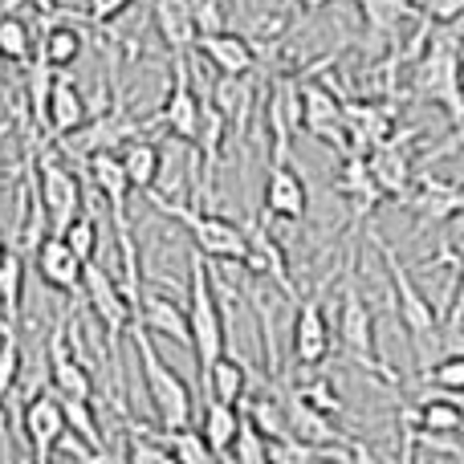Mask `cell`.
Listing matches in <instances>:
<instances>
[{
	"mask_svg": "<svg viewBox=\"0 0 464 464\" xmlns=\"http://www.w3.org/2000/svg\"><path fill=\"white\" fill-rule=\"evenodd\" d=\"M130 326H135V322H130ZM130 346H135V354H139L143 387H147V400H151V411H155V420H160V428H184V424H192V416H196L192 387H188L184 379H179L176 371H171L168 362L160 359L151 334H147L143 326H135V330H130Z\"/></svg>",
	"mask_w": 464,
	"mask_h": 464,
	"instance_id": "6da1fadb",
	"label": "cell"
},
{
	"mask_svg": "<svg viewBox=\"0 0 464 464\" xmlns=\"http://www.w3.org/2000/svg\"><path fill=\"white\" fill-rule=\"evenodd\" d=\"M188 351L196 354V367H208L220 351H225V318H220V302L217 289H212L208 265H204V253L192 248L188 253Z\"/></svg>",
	"mask_w": 464,
	"mask_h": 464,
	"instance_id": "7a4b0ae2",
	"label": "cell"
},
{
	"mask_svg": "<svg viewBox=\"0 0 464 464\" xmlns=\"http://www.w3.org/2000/svg\"><path fill=\"white\" fill-rule=\"evenodd\" d=\"M440 37H432V45L424 49L416 73V98L444 106L452 119V130H460L464 119V102H460V41H457V24H440Z\"/></svg>",
	"mask_w": 464,
	"mask_h": 464,
	"instance_id": "3957f363",
	"label": "cell"
},
{
	"mask_svg": "<svg viewBox=\"0 0 464 464\" xmlns=\"http://www.w3.org/2000/svg\"><path fill=\"white\" fill-rule=\"evenodd\" d=\"M78 294L90 302V310L98 314V322H102V330H106V354H111V371H114V395H122V334H127V326H130V305H127V297H122L114 273L102 269L94 256L82 261Z\"/></svg>",
	"mask_w": 464,
	"mask_h": 464,
	"instance_id": "277c9868",
	"label": "cell"
},
{
	"mask_svg": "<svg viewBox=\"0 0 464 464\" xmlns=\"http://www.w3.org/2000/svg\"><path fill=\"white\" fill-rule=\"evenodd\" d=\"M371 240H375L379 256H383V269H387V281H392V297H395V318L403 322V330H408L411 346H416V354L424 359V346L436 338V330H440V310H436L432 302H428L424 294H420V285L411 281V273L400 265V256H395V248L387 245L379 232H371Z\"/></svg>",
	"mask_w": 464,
	"mask_h": 464,
	"instance_id": "5b68a950",
	"label": "cell"
},
{
	"mask_svg": "<svg viewBox=\"0 0 464 464\" xmlns=\"http://www.w3.org/2000/svg\"><path fill=\"white\" fill-rule=\"evenodd\" d=\"M147 196H151V204L160 212H168L171 220H179V225L188 228V237L196 240V248H200L204 256H217V261H232L240 265L245 261V228L232 225L228 217H217V212H204V208H188V204L179 200H168V196H155L151 188H147Z\"/></svg>",
	"mask_w": 464,
	"mask_h": 464,
	"instance_id": "8992f818",
	"label": "cell"
},
{
	"mask_svg": "<svg viewBox=\"0 0 464 464\" xmlns=\"http://www.w3.org/2000/svg\"><path fill=\"white\" fill-rule=\"evenodd\" d=\"M334 334H338V346H343V354L354 362V367L371 371L379 383H395V375L383 367V359H379L375 318H371V305L362 302V294H359V285H354V277H346V285H343V305H338Z\"/></svg>",
	"mask_w": 464,
	"mask_h": 464,
	"instance_id": "52a82bcc",
	"label": "cell"
},
{
	"mask_svg": "<svg viewBox=\"0 0 464 464\" xmlns=\"http://www.w3.org/2000/svg\"><path fill=\"white\" fill-rule=\"evenodd\" d=\"M33 179H37L41 208H45V232H62L82 208H86V204H82L78 171L65 168V160L57 155V147H49V151L33 163Z\"/></svg>",
	"mask_w": 464,
	"mask_h": 464,
	"instance_id": "ba28073f",
	"label": "cell"
},
{
	"mask_svg": "<svg viewBox=\"0 0 464 464\" xmlns=\"http://www.w3.org/2000/svg\"><path fill=\"white\" fill-rule=\"evenodd\" d=\"M305 212H310V188L294 168V155H273L269 176H265V220L297 225L305 220Z\"/></svg>",
	"mask_w": 464,
	"mask_h": 464,
	"instance_id": "9c48e42d",
	"label": "cell"
},
{
	"mask_svg": "<svg viewBox=\"0 0 464 464\" xmlns=\"http://www.w3.org/2000/svg\"><path fill=\"white\" fill-rule=\"evenodd\" d=\"M65 432V416H62V400H57L53 387H41L24 400V411H21V440L29 444L33 460L45 464L53 457L57 440Z\"/></svg>",
	"mask_w": 464,
	"mask_h": 464,
	"instance_id": "30bf717a",
	"label": "cell"
},
{
	"mask_svg": "<svg viewBox=\"0 0 464 464\" xmlns=\"http://www.w3.org/2000/svg\"><path fill=\"white\" fill-rule=\"evenodd\" d=\"M297 130H305L318 143H334L338 151H346V127H343V102L334 90L305 82L297 90Z\"/></svg>",
	"mask_w": 464,
	"mask_h": 464,
	"instance_id": "8fae6325",
	"label": "cell"
},
{
	"mask_svg": "<svg viewBox=\"0 0 464 464\" xmlns=\"http://www.w3.org/2000/svg\"><path fill=\"white\" fill-rule=\"evenodd\" d=\"M160 122L171 130V139L192 143L196 139V122H200V98L192 90V49L188 53H171V90L168 102L160 111Z\"/></svg>",
	"mask_w": 464,
	"mask_h": 464,
	"instance_id": "7c38bea8",
	"label": "cell"
},
{
	"mask_svg": "<svg viewBox=\"0 0 464 464\" xmlns=\"http://www.w3.org/2000/svg\"><path fill=\"white\" fill-rule=\"evenodd\" d=\"M322 294H326V281L310 297H302L294 318V362L310 371L330 359V318H326V305H322Z\"/></svg>",
	"mask_w": 464,
	"mask_h": 464,
	"instance_id": "4fadbf2b",
	"label": "cell"
},
{
	"mask_svg": "<svg viewBox=\"0 0 464 464\" xmlns=\"http://www.w3.org/2000/svg\"><path fill=\"white\" fill-rule=\"evenodd\" d=\"M362 160H367V171L371 179H375V188L383 192V200H395L411 188V176H416V160H411L408 151V135H392L383 139V143L367 147L362 151Z\"/></svg>",
	"mask_w": 464,
	"mask_h": 464,
	"instance_id": "5bb4252c",
	"label": "cell"
},
{
	"mask_svg": "<svg viewBox=\"0 0 464 464\" xmlns=\"http://www.w3.org/2000/svg\"><path fill=\"white\" fill-rule=\"evenodd\" d=\"M411 212H420V225H457L460 208H464V192L460 184L440 176H411V188L403 192Z\"/></svg>",
	"mask_w": 464,
	"mask_h": 464,
	"instance_id": "9a60e30c",
	"label": "cell"
},
{
	"mask_svg": "<svg viewBox=\"0 0 464 464\" xmlns=\"http://www.w3.org/2000/svg\"><path fill=\"white\" fill-rule=\"evenodd\" d=\"M33 273H37L49 289H57V294H78L82 256L65 245V237L45 232V237L33 245Z\"/></svg>",
	"mask_w": 464,
	"mask_h": 464,
	"instance_id": "2e32d148",
	"label": "cell"
},
{
	"mask_svg": "<svg viewBox=\"0 0 464 464\" xmlns=\"http://www.w3.org/2000/svg\"><path fill=\"white\" fill-rule=\"evenodd\" d=\"M400 424L403 428H416V432H428V436H457L464 428L460 395L428 387V392L420 395L416 408H403L400 411Z\"/></svg>",
	"mask_w": 464,
	"mask_h": 464,
	"instance_id": "e0dca14e",
	"label": "cell"
},
{
	"mask_svg": "<svg viewBox=\"0 0 464 464\" xmlns=\"http://www.w3.org/2000/svg\"><path fill=\"white\" fill-rule=\"evenodd\" d=\"M245 240H248V248H245V261H240V265H245V269H253V273H261V277H273L281 294L297 302V285H294V277H289L285 248H281L277 240L269 237V228H265V217L256 220L253 228H245Z\"/></svg>",
	"mask_w": 464,
	"mask_h": 464,
	"instance_id": "ac0fdd59",
	"label": "cell"
},
{
	"mask_svg": "<svg viewBox=\"0 0 464 464\" xmlns=\"http://www.w3.org/2000/svg\"><path fill=\"white\" fill-rule=\"evenodd\" d=\"M192 45L200 49L204 57H208L212 70H217V73H253V65H256V49H253V41L240 37V33H228V29L196 33Z\"/></svg>",
	"mask_w": 464,
	"mask_h": 464,
	"instance_id": "d6986e66",
	"label": "cell"
},
{
	"mask_svg": "<svg viewBox=\"0 0 464 464\" xmlns=\"http://www.w3.org/2000/svg\"><path fill=\"white\" fill-rule=\"evenodd\" d=\"M86 168H90V179L98 184V192L106 196V204H111V220L114 228H127V196H130V184H127V171H122L119 163V151L114 147H102V151L86 155Z\"/></svg>",
	"mask_w": 464,
	"mask_h": 464,
	"instance_id": "ffe728a7",
	"label": "cell"
},
{
	"mask_svg": "<svg viewBox=\"0 0 464 464\" xmlns=\"http://www.w3.org/2000/svg\"><path fill=\"white\" fill-rule=\"evenodd\" d=\"M135 326H143L151 338H171V343L188 346V314L179 302H171V297L163 294H143L135 305Z\"/></svg>",
	"mask_w": 464,
	"mask_h": 464,
	"instance_id": "44dd1931",
	"label": "cell"
},
{
	"mask_svg": "<svg viewBox=\"0 0 464 464\" xmlns=\"http://www.w3.org/2000/svg\"><path fill=\"white\" fill-rule=\"evenodd\" d=\"M334 192L351 204L354 220H362L375 204H383V192H379L375 179H371L362 151H343V171H338V179H334Z\"/></svg>",
	"mask_w": 464,
	"mask_h": 464,
	"instance_id": "7402d4cb",
	"label": "cell"
},
{
	"mask_svg": "<svg viewBox=\"0 0 464 464\" xmlns=\"http://www.w3.org/2000/svg\"><path fill=\"white\" fill-rule=\"evenodd\" d=\"M208 102L220 111L225 127L240 135L245 122H248V114H253V82H248V73H220V78L212 82Z\"/></svg>",
	"mask_w": 464,
	"mask_h": 464,
	"instance_id": "603a6c76",
	"label": "cell"
},
{
	"mask_svg": "<svg viewBox=\"0 0 464 464\" xmlns=\"http://www.w3.org/2000/svg\"><path fill=\"white\" fill-rule=\"evenodd\" d=\"M119 163H122V171H127L130 192H147V188H155V179H160V171H163V151L151 139L130 135L127 143L119 147Z\"/></svg>",
	"mask_w": 464,
	"mask_h": 464,
	"instance_id": "cb8c5ba5",
	"label": "cell"
},
{
	"mask_svg": "<svg viewBox=\"0 0 464 464\" xmlns=\"http://www.w3.org/2000/svg\"><path fill=\"white\" fill-rule=\"evenodd\" d=\"M86 98H82V90L73 86V78H65V73L53 70V86H49V102H45V122L49 130L57 135H65V130H73L82 119H86Z\"/></svg>",
	"mask_w": 464,
	"mask_h": 464,
	"instance_id": "d4e9b609",
	"label": "cell"
},
{
	"mask_svg": "<svg viewBox=\"0 0 464 464\" xmlns=\"http://www.w3.org/2000/svg\"><path fill=\"white\" fill-rule=\"evenodd\" d=\"M200 383L208 387V400H220V403H240L248 392V371L237 354L220 351L208 367L200 371Z\"/></svg>",
	"mask_w": 464,
	"mask_h": 464,
	"instance_id": "484cf974",
	"label": "cell"
},
{
	"mask_svg": "<svg viewBox=\"0 0 464 464\" xmlns=\"http://www.w3.org/2000/svg\"><path fill=\"white\" fill-rule=\"evenodd\" d=\"M82 45H86V33H82L78 24L57 21L41 33V41L33 49H37V57L45 65H53V70H70V65L82 57Z\"/></svg>",
	"mask_w": 464,
	"mask_h": 464,
	"instance_id": "4316f807",
	"label": "cell"
},
{
	"mask_svg": "<svg viewBox=\"0 0 464 464\" xmlns=\"http://www.w3.org/2000/svg\"><path fill=\"white\" fill-rule=\"evenodd\" d=\"M240 403H220V400H208V408H204V420H200V436L204 444H208L212 460H225L228 457V444L232 436H237L240 428Z\"/></svg>",
	"mask_w": 464,
	"mask_h": 464,
	"instance_id": "83f0119b",
	"label": "cell"
},
{
	"mask_svg": "<svg viewBox=\"0 0 464 464\" xmlns=\"http://www.w3.org/2000/svg\"><path fill=\"white\" fill-rule=\"evenodd\" d=\"M359 8H362V21H367V33L379 45H387V37H400L403 21L420 16V8L411 0H359Z\"/></svg>",
	"mask_w": 464,
	"mask_h": 464,
	"instance_id": "f1b7e54d",
	"label": "cell"
},
{
	"mask_svg": "<svg viewBox=\"0 0 464 464\" xmlns=\"http://www.w3.org/2000/svg\"><path fill=\"white\" fill-rule=\"evenodd\" d=\"M155 29L168 41L171 53H188L196 41V24H192L188 0H155Z\"/></svg>",
	"mask_w": 464,
	"mask_h": 464,
	"instance_id": "f546056e",
	"label": "cell"
},
{
	"mask_svg": "<svg viewBox=\"0 0 464 464\" xmlns=\"http://www.w3.org/2000/svg\"><path fill=\"white\" fill-rule=\"evenodd\" d=\"M21 322H5L0 318V436H5L8 420H5V400L13 395L16 379H21Z\"/></svg>",
	"mask_w": 464,
	"mask_h": 464,
	"instance_id": "4dcf8cb0",
	"label": "cell"
},
{
	"mask_svg": "<svg viewBox=\"0 0 464 464\" xmlns=\"http://www.w3.org/2000/svg\"><path fill=\"white\" fill-rule=\"evenodd\" d=\"M62 400V416H65V432H73L78 440H86L98 457H111L106 449V436L98 428V416H94V403L90 400H73V395H57Z\"/></svg>",
	"mask_w": 464,
	"mask_h": 464,
	"instance_id": "1f68e13d",
	"label": "cell"
},
{
	"mask_svg": "<svg viewBox=\"0 0 464 464\" xmlns=\"http://www.w3.org/2000/svg\"><path fill=\"white\" fill-rule=\"evenodd\" d=\"M24 310V253L8 245V256L0 265V318L21 322Z\"/></svg>",
	"mask_w": 464,
	"mask_h": 464,
	"instance_id": "d6a6232c",
	"label": "cell"
},
{
	"mask_svg": "<svg viewBox=\"0 0 464 464\" xmlns=\"http://www.w3.org/2000/svg\"><path fill=\"white\" fill-rule=\"evenodd\" d=\"M122 420H127V432H122L127 436V449H122V460H130V464H171L160 432H151L147 424H135L130 416H122Z\"/></svg>",
	"mask_w": 464,
	"mask_h": 464,
	"instance_id": "836d02e7",
	"label": "cell"
},
{
	"mask_svg": "<svg viewBox=\"0 0 464 464\" xmlns=\"http://www.w3.org/2000/svg\"><path fill=\"white\" fill-rule=\"evenodd\" d=\"M160 440H163V449H168V457L179 460V464H208L212 460V452H208V444H204L200 428H192V424L160 428Z\"/></svg>",
	"mask_w": 464,
	"mask_h": 464,
	"instance_id": "e575fe53",
	"label": "cell"
},
{
	"mask_svg": "<svg viewBox=\"0 0 464 464\" xmlns=\"http://www.w3.org/2000/svg\"><path fill=\"white\" fill-rule=\"evenodd\" d=\"M33 45H37V41H33L29 21L16 16V13H0V57L13 62V65H21V62L33 57Z\"/></svg>",
	"mask_w": 464,
	"mask_h": 464,
	"instance_id": "d590c367",
	"label": "cell"
},
{
	"mask_svg": "<svg viewBox=\"0 0 464 464\" xmlns=\"http://www.w3.org/2000/svg\"><path fill=\"white\" fill-rule=\"evenodd\" d=\"M420 383H424V387H436V392L460 395V392H464V354H444V359L428 362V367L420 371Z\"/></svg>",
	"mask_w": 464,
	"mask_h": 464,
	"instance_id": "8d00e7d4",
	"label": "cell"
},
{
	"mask_svg": "<svg viewBox=\"0 0 464 464\" xmlns=\"http://www.w3.org/2000/svg\"><path fill=\"white\" fill-rule=\"evenodd\" d=\"M57 237H65V245H70L73 253L82 256V261H90V256L98 253V220L90 217L86 208H82L78 217L70 220V225H65L62 232H57Z\"/></svg>",
	"mask_w": 464,
	"mask_h": 464,
	"instance_id": "74e56055",
	"label": "cell"
},
{
	"mask_svg": "<svg viewBox=\"0 0 464 464\" xmlns=\"http://www.w3.org/2000/svg\"><path fill=\"white\" fill-rule=\"evenodd\" d=\"M225 460H237V464H265V436L240 416V428L228 444V457Z\"/></svg>",
	"mask_w": 464,
	"mask_h": 464,
	"instance_id": "f35d334b",
	"label": "cell"
},
{
	"mask_svg": "<svg viewBox=\"0 0 464 464\" xmlns=\"http://www.w3.org/2000/svg\"><path fill=\"white\" fill-rule=\"evenodd\" d=\"M289 392H294L302 403H310V408L326 411V416H338V411H343L334 383H330V379H322V375H318V379H305L302 387H289Z\"/></svg>",
	"mask_w": 464,
	"mask_h": 464,
	"instance_id": "ab89813d",
	"label": "cell"
},
{
	"mask_svg": "<svg viewBox=\"0 0 464 464\" xmlns=\"http://www.w3.org/2000/svg\"><path fill=\"white\" fill-rule=\"evenodd\" d=\"M225 0H188L192 8V24L196 33H212V29H225Z\"/></svg>",
	"mask_w": 464,
	"mask_h": 464,
	"instance_id": "60d3db41",
	"label": "cell"
},
{
	"mask_svg": "<svg viewBox=\"0 0 464 464\" xmlns=\"http://www.w3.org/2000/svg\"><path fill=\"white\" fill-rule=\"evenodd\" d=\"M130 5H135V0H86V16L94 24H111V21H119Z\"/></svg>",
	"mask_w": 464,
	"mask_h": 464,
	"instance_id": "b9f144b4",
	"label": "cell"
},
{
	"mask_svg": "<svg viewBox=\"0 0 464 464\" xmlns=\"http://www.w3.org/2000/svg\"><path fill=\"white\" fill-rule=\"evenodd\" d=\"M297 5H302V13H322L330 0H297Z\"/></svg>",
	"mask_w": 464,
	"mask_h": 464,
	"instance_id": "7bdbcfd3",
	"label": "cell"
},
{
	"mask_svg": "<svg viewBox=\"0 0 464 464\" xmlns=\"http://www.w3.org/2000/svg\"><path fill=\"white\" fill-rule=\"evenodd\" d=\"M5 256H8V240H0V265H5Z\"/></svg>",
	"mask_w": 464,
	"mask_h": 464,
	"instance_id": "ee69618b",
	"label": "cell"
}]
</instances>
